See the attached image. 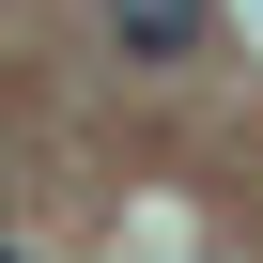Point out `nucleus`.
<instances>
[{"label": "nucleus", "mask_w": 263, "mask_h": 263, "mask_svg": "<svg viewBox=\"0 0 263 263\" xmlns=\"http://www.w3.org/2000/svg\"><path fill=\"white\" fill-rule=\"evenodd\" d=\"M108 31L140 47V62H186L201 47V0H108Z\"/></svg>", "instance_id": "1"}]
</instances>
